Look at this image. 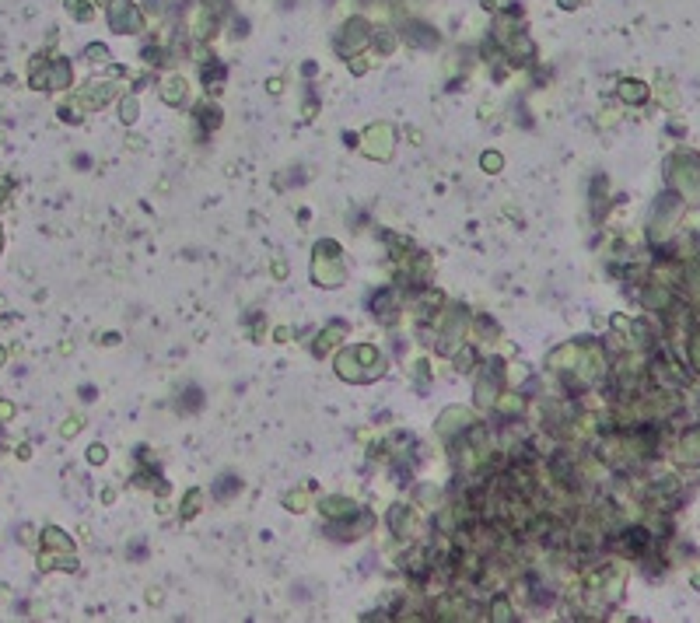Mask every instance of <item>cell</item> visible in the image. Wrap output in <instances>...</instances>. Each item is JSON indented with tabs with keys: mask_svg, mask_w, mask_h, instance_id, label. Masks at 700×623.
Here are the masks:
<instances>
[{
	"mask_svg": "<svg viewBox=\"0 0 700 623\" xmlns=\"http://www.w3.org/2000/svg\"><path fill=\"white\" fill-rule=\"evenodd\" d=\"M0 204H4V190H0Z\"/></svg>",
	"mask_w": 700,
	"mask_h": 623,
	"instance_id": "obj_1",
	"label": "cell"
},
{
	"mask_svg": "<svg viewBox=\"0 0 700 623\" xmlns=\"http://www.w3.org/2000/svg\"><path fill=\"white\" fill-rule=\"evenodd\" d=\"M0 245H4V231H0Z\"/></svg>",
	"mask_w": 700,
	"mask_h": 623,
	"instance_id": "obj_2",
	"label": "cell"
}]
</instances>
